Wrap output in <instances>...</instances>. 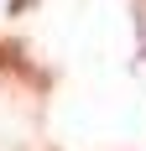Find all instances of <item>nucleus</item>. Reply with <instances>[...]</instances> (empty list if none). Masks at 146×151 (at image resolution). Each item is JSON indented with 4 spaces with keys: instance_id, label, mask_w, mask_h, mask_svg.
<instances>
[{
    "instance_id": "obj_1",
    "label": "nucleus",
    "mask_w": 146,
    "mask_h": 151,
    "mask_svg": "<svg viewBox=\"0 0 146 151\" xmlns=\"http://www.w3.org/2000/svg\"><path fill=\"white\" fill-rule=\"evenodd\" d=\"M26 5H37V0H11V16H21Z\"/></svg>"
}]
</instances>
